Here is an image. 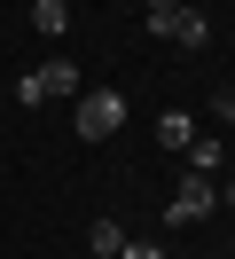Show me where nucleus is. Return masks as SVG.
I'll use <instances>...</instances> for the list:
<instances>
[{
	"mask_svg": "<svg viewBox=\"0 0 235 259\" xmlns=\"http://www.w3.org/2000/svg\"><path fill=\"white\" fill-rule=\"evenodd\" d=\"M16 102H24V110H39V102H78V63L71 55H47L39 71L16 79Z\"/></svg>",
	"mask_w": 235,
	"mask_h": 259,
	"instance_id": "f257e3e1",
	"label": "nucleus"
},
{
	"mask_svg": "<svg viewBox=\"0 0 235 259\" xmlns=\"http://www.w3.org/2000/svg\"><path fill=\"white\" fill-rule=\"evenodd\" d=\"M125 126V95L118 87H78V142H110Z\"/></svg>",
	"mask_w": 235,
	"mask_h": 259,
	"instance_id": "f03ea898",
	"label": "nucleus"
},
{
	"mask_svg": "<svg viewBox=\"0 0 235 259\" xmlns=\"http://www.w3.org/2000/svg\"><path fill=\"white\" fill-rule=\"evenodd\" d=\"M212 204H219V189H212V173H188L180 189L165 196V228H196V220H204V212H212Z\"/></svg>",
	"mask_w": 235,
	"mask_h": 259,
	"instance_id": "7ed1b4c3",
	"label": "nucleus"
},
{
	"mask_svg": "<svg viewBox=\"0 0 235 259\" xmlns=\"http://www.w3.org/2000/svg\"><path fill=\"white\" fill-rule=\"evenodd\" d=\"M31 32H39V39H63V32H71V0H31Z\"/></svg>",
	"mask_w": 235,
	"mask_h": 259,
	"instance_id": "20e7f679",
	"label": "nucleus"
},
{
	"mask_svg": "<svg viewBox=\"0 0 235 259\" xmlns=\"http://www.w3.org/2000/svg\"><path fill=\"white\" fill-rule=\"evenodd\" d=\"M180 157H188V173H219V165H227V142H219V134H196Z\"/></svg>",
	"mask_w": 235,
	"mask_h": 259,
	"instance_id": "39448f33",
	"label": "nucleus"
},
{
	"mask_svg": "<svg viewBox=\"0 0 235 259\" xmlns=\"http://www.w3.org/2000/svg\"><path fill=\"white\" fill-rule=\"evenodd\" d=\"M165 39H172V48H188V55H196L204 39H212V16H204V8H180V24H172Z\"/></svg>",
	"mask_w": 235,
	"mask_h": 259,
	"instance_id": "423d86ee",
	"label": "nucleus"
},
{
	"mask_svg": "<svg viewBox=\"0 0 235 259\" xmlns=\"http://www.w3.org/2000/svg\"><path fill=\"white\" fill-rule=\"evenodd\" d=\"M157 142H165V149H188V142H196V110H165V118H157Z\"/></svg>",
	"mask_w": 235,
	"mask_h": 259,
	"instance_id": "0eeeda50",
	"label": "nucleus"
},
{
	"mask_svg": "<svg viewBox=\"0 0 235 259\" xmlns=\"http://www.w3.org/2000/svg\"><path fill=\"white\" fill-rule=\"evenodd\" d=\"M86 251H94V259H118V251H125V228L110 220V212H102V220L86 228Z\"/></svg>",
	"mask_w": 235,
	"mask_h": 259,
	"instance_id": "6e6552de",
	"label": "nucleus"
},
{
	"mask_svg": "<svg viewBox=\"0 0 235 259\" xmlns=\"http://www.w3.org/2000/svg\"><path fill=\"white\" fill-rule=\"evenodd\" d=\"M180 8H188V0H141V24H149V32L165 39L172 24H180Z\"/></svg>",
	"mask_w": 235,
	"mask_h": 259,
	"instance_id": "1a4fd4ad",
	"label": "nucleus"
},
{
	"mask_svg": "<svg viewBox=\"0 0 235 259\" xmlns=\"http://www.w3.org/2000/svg\"><path fill=\"white\" fill-rule=\"evenodd\" d=\"M212 118H219V126H235V87H219V102H212Z\"/></svg>",
	"mask_w": 235,
	"mask_h": 259,
	"instance_id": "9d476101",
	"label": "nucleus"
},
{
	"mask_svg": "<svg viewBox=\"0 0 235 259\" xmlns=\"http://www.w3.org/2000/svg\"><path fill=\"white\" fill-rule=\"evenodd\" d=\"M118 259H172V251H157V243H133V236H125V251Z\"/></svg>",
	"mask_w": 235,
	"mask_h": 259,
	"instance_id": "9b49d317",
	"label": "nucleus"
},
{
	"mask_svg": "<svg viewBox=\"0 0 235 259\" xmlns=\"http://www.w3.org/2000/svg\"><path fill=\"white\" fill-rule=\"evenodd\" d=\"M219 204H227V212H235V181H227V189H219Z\"/></svg>",
	"mask_w": 235,
	"mask_h": 259,
	"instance_id": "f8f14e48",
	"label": "nucleus"
},
{
	"mask_svg": "<svg viewBox=\"0 0 235 259\" xmlns=\"http://www.w3.org/2000/svg\"><path fill=\"white\" fill-rule=\"evenodd\" d=\"M0 102H8V79H0Z\"/></svg>",
	"mask_w": 235,
	"mask_h": 259,
	"instance_id": "ddd939ff",
	"label": "nucleus"
}]
</instances>
